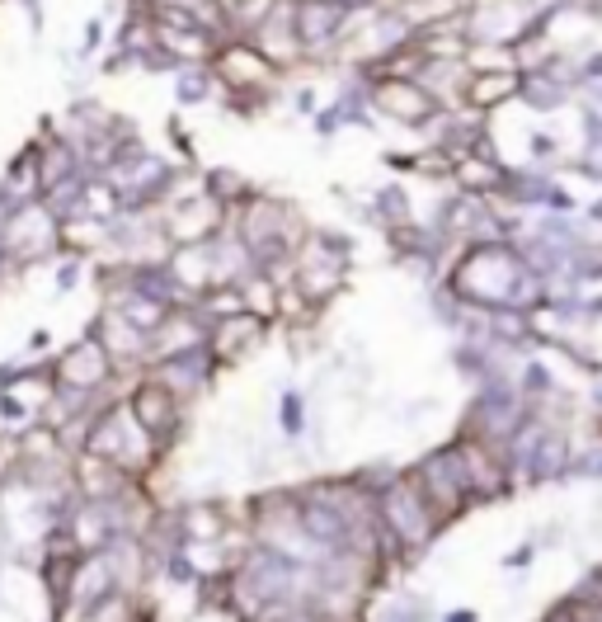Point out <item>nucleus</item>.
<instances>
[{"label": "nucleus", "instance_id": "1", "mask_svg": "<svg viewBox=\"0 0 602 622\" xmlns=\"http://www.w3.org/2000/svg\"><path fill=\"white\" fill-rule=\"evenodd\" d=\"M527 100H532V104H546V109H556V104L565 100V94H560L556 86H541V80H537V86H532V94H527Z\"/></svg>", "mask_w": 602, "mask_h": 622}]
</instances>
